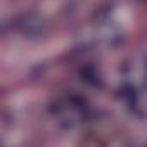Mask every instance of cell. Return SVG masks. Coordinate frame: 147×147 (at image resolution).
Masks as SVG:
<instances>
[{
    "mask_svg": "<svg viewBox=\"0 0 147 147\" xmlns=\"http://www.w3.org/2000/svg\"><path fill=\"white\" fill-rule=\"evenodd\" d=\"M80 76H81V80L83 81H87V83H90V85H94V87H100V74H99V71L94 68V66H90V64H87V66H83L81 69H80Z\"/></svg>",
    "mask_w": 147,
    "mask_h": 147,
    "instance_id": "cell-1",
    "label": "cell"
},
{
    "mask_svg": "<svg viewBox=\"0 0 147 147\" xmlns=\"http://www.w3.org/2000/svg\"><path fill=\"white\" fill-rule=\"evenodd\" d=\"M121 92H123V97H127V99H130V100L133 102V99H135V90H133L132 87H125V88H121Z\"/></svg>",
    "mask_w": 147,
    "mask_h": 147,
    "instance_id": "cell-2",
    "label": "cell"
}]
</instances>
